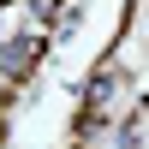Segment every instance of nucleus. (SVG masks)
Returning a JSON list of instances; mask_svg holds the SVG:
<instances>
[{"mask_svg": "<svg viewBox=\"0 0 149 149\" xmlns=\"http://www.w3.org/2000/svg\"><path fill=\"white\" fill-rule=\"evenodd\" d=\"M0 60H6V72H24V66L36 60V42H6V54H0Z\"/></svg>", "mask_w": 149, "mask_h": 149, "instance_id": "nucleus-1", "label": "nucleus"}]
</instances>
